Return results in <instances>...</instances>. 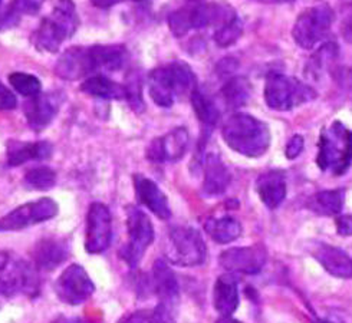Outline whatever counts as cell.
<instances>
[{
  "mask_svg": "<svg viewBox=\"0 0 352 323\" xmlns=\"http://www.w3.org/2000/svg\"><path fill=\"white\" fill-rule=\"evenodd\" d=\"M221 135L233 151L250 158L263 155L270 145L267 125L258 118L240 112L225 122Z\"/></svg>",
  "mask_w": 352,
  "mask_h": 323,
  "instance_id": "1",
  "label": "cell"
},
{
  "mask_svg": "<svg viewBox=\"0 0 352 323\" xmlns=\"http://www.w3.org/2000/svg\"><path fill=\"white\" fill-rule=\"evenodd\" d=\"M151 100L163 108H170L177 96L191 95L197 79L187 63L171 62L155 68L148 78Z\"/></svg>",
  "mask_w": 352,
  "mask_h": 323,
  "instance_id": "2",
  "label": "cell"
},
{
  "mask_svg": "<svg viewBox=\"0 0 352 323\" xmlns=\"http://www.w3.org/2000/svg\"><path fill=\"white\" fill-rule=\"evenodd\" d=\"M316 164L332 175H344L352 164V131L341 121L322 129L318 141Z\"/></svg>",
  "mask_w": 352,
  "mask_h": 323,
  "instance_id": "3",
  "label": "cell"
},
{
  "mask_svg": "<svg viewBox=\"0 0 352 323\" xmlns=\"http://www.w3.org/2000/svg\"><path fill=\"white\" fill-rule=\"evenodd\" d=\"M79 26V16L72 0H58L50 16L42 19L35 32L34 45L43 52H58L60 45L72 38Z\"/></svg>",
  "mask_w": 352,
  "mask_h": 323,
  "instance_id": "4",
  "label": "cell"
},
{
  "mask_svg": "<svg viewBox=\"0 0 352 323\" xmlns=\"http://www.w3.org/2000/svg\"><path fill=\"white\" fill-rule=\"evenodd\" d=\"M236 16V12L225 5L191 2L190 5L174 10L168 16L171 34L177 38L187 35L190 30L209 26H221Z\"/></svg>",
  "mask_w": 352,
  "mask_h": 323,
  "instance_id": "5",
  "label": "cell"
},
{
  "mask_svg": "<svg viewBox=\"0 0 352 323\" xmlns=\"http://www.w3.org/2000/svg\"><path fill=\"white\" fill-rule=\"evenodd\" d=\"M318 96L315 89L302 80L274 72L266 78L265 101L270 109L291 111L314 101Z\"/></svg>",
  "mask_w": 352,
  "mask_h": 323,
  "instance_id": "6",
  "label": "cell"
},
{
  "mask_svg": "<svg viewBox=\"0 0 352 323\" xmlns=\"http://www.w3.org/2000/svg\"><path fill=\"white\" fill-rule=\"evenodd\" d=\"M166 257L174 266H200L206 262L207 257L206 241L195 227L177 225L168 232Z\"/></svg>",
  "mask_w": 352,
  "mask_h": 323,
  "instance_id": "7",
  "label": "cell"
},
{
  "mask_svg": "<svg viewBox=\"0 0 352 323\" xmlns=\"http://www.w3.org/2000/svg\"><path fill=\"white\" fill-rule=\"evenodd\" d=\"M126 230L128 243L121 250L122 260L135 269L142 256L154 241V225L150 217L135 205L126 207Z\"/></svg>",
  "mask_w": 352,
  "mask_h": 323,
  "instance_id": "8",
  "label": "cell"
},
{
  "mask_svg": "<svg viewBox=\"0 0 352 323\" xmlns=\"http://www.w3.org/2000/svg\"><path fill=\"white\" fill-rule=\"evenodd\" d=\"M333 21V10L328 5L309 8L299 14L292 29V36L302 49H312L328 36Z\"/></svg>",
  "mask_w": 352,
  "mask_h": 323,
  "instance_id": "9",
  "label": "cell"
},
{
  "mask_svg": "<svg viewBox=\"0 0 352 323\" xmlns=\"http://www.w3.org/2000/svg\"><path fill=\"white\" fill-rule=\"evenodd\" d=\"M59 212L55 200L42 197L36 201H30L16 207L6 216L0 219V232H19L54 219Z\"/></svg>",
  "mask_w": 352,
  "mask_h": 323,
  "instance_id": "10",
  "label": "cell"
},
{
  "mask_svg": "<svg viewBox=\"0 0 352 323\" xmlns=\"http://www.w3.org/2000/svg\"><path fill=\"white\" fill-rule=\"evenodd\" d=\"M55 292L60 302L78 306L95 293V285L82 266L71 265L59 274L55 282Z\"/></svg>",
  "mask_w": 352,
  "mask_h": 323,
  "instance_id": "11",
  "label": "cell"
},
{
  "mask_svg": "<svg viewBox=\"0 0 352 323\" xmlns=\"http://www.w3.org/2000/svg\"><path fill=\"white\" fill-rule=\"evenodd\" d=\"M113 240V216L102 203H92L87 214L85 250L91 254L104 253Z\"/></svg>",
  "mask_w": 352,
  "mask_h": 323,
  "instance_id": "12",
  "label": "cell"
},
{
  "mask_svg": "<svg viewBox=\"0 0 352 323\" xmlns=\"http://www.w3.org/2000/svg\"><path fill=\"white\" fill-rule=\"evenodd\" d=\"M267 260V252L263 245L248 247H232L219 257L220 266L230 273L258 274Z\"/></svg>",
  "mask_w": 352,
  "mask_h": 323,
  "instance_id": "13",
  "label": "cell"
},
{
  "mask_svg": "<svg viewBox=\"0 0 352 323\" xmlns=\"http://www.w3.org/2000/svg\"><path fill=\"white\" fill-rule=\"evenodd\" d=\"M95 72L98 71L92 54V46L69 47L59 56L55 67V74L65 80L88 78L95 75Z\"/></svg>",
  "mask_w": 352,
  "mask_h": 323,
  "instance_id": "14",
  "label": "cell"
},
{
  "mask_svg": "<svg viewBox=\"0 0 352 323\" xmlns=\"http://www.w3.org/2000/svg\"><path fill=\"white\" fill-rule=\"evenodd\" d=\"M188 141L190 137L186 128H174L148 145L147 158L153 163H174L184 157L188 148Z\"/></svg>",
  "mask_w": 352,
  "mask_h": 323,
  "instance_id": "15",
  "label": "cell"
},
{
  "mask_svg": "<svg viewBox=\"0 0 352 323\" xmlns=\"http://www.w3.org/2000/svg\"><path fill=\"white\" fill-rule=\"evenodd\" d=\"M134 190L140 204L147 207L160 220H168L171 217V208L166 194L146 175H134Z\"/></svg>",
  "mask_w": 352,
  "mask_h": 323,
  "instance_id": "16",
  "label": "cell"
},
{
  "mask_svg": "<svg viewBox=\"0 0 352 323\" xmlns=\"http://www.w3.org/2000/svg\"><path fill=\"white\" fill-rule=\"evenodd\" d=\"M69 257V243L67 238H41L32 250V258L39 270H55Z\"/></svg>",
  "mask_w": 352,
  "mask_h": 323,
  "instance_id": "17",
  "label": "cell"
},
{
  "mask_svg": "<svg viewBox=\"0 0 352 323\" xmlns=\"http://www.w3.org/2000/svg\"><path fill=\"white\" fill-rule=\"evenodd\" d=\"M311 254L332 276L338 279L352 278V258L344 250L325 243H315L311 247Z\"/></svg>",
  "mask_w": 352,
  "mask_h": 323,
  "instance_id": "18",
  "label": "cell"
},
{
  "mask_svg": "<svg viewBox=\"0 0 352 323\" xmlns=\"http://www.w3.org/2000/svg\"><path fill=\"white\" fill-rule=\"evenodd\" d=\"M59 102L51 93H39L25 105V117L29 126L39 133L50 125L58 114Z\"/></svg>",
  "mask_w": 352,
  "mask_h": 323,
  "instance_id": "19",
  "label": "cell"
},
{
  "mask_svg": "<svg viewBox=\"0 0 352 323\" xmlns=\"http://www.w3.org/2000/svg\"><path fill=\"white\" fill-rule=\"evenodd\" d=\"M54 153L52 144L47 141L23 142L10 140L6 145L8 164L10 167H19L29 161H42L50 158Z\"/></svg>",
  "mask_w": 352,
  "mask_h": 323,
  "instance_id": "20",
  "label": "cell"
},
{
  "mask_svg": "<svg viewBox=\"0 0 352 323\" xmlns=\"http://www.w3.org/2000/svg\"><path fill=\"white\" fill-rule=\"evenodd\" d=\"M232 181V174L226 164L223 163L221 158L210 153L204 158V181H203V192L206 196H220L225 192Z\"/></svg>",
  "mask_w": 352,
  "mask_h": 323,
  "instance_id": "21",
  "label": "cell"
},
{
  "mask_svg": "<svg viewBox=\"0 0 352 323\" xmlns=\"http://www.w3.org/2000/svg\"><path fill=\"white\" fill-rule=\"evenodd\" d=\"M153 287L160 302L177 306L180 298V286L177 278L163 258H158L153 266Z\"/></svg>",
  "mask_w": 352,
  "mask_h": 323,
  "instance_id": "22",
  "label": "cell"
},
{
  "mask_svg": "<svg viewBox=\"0 0 352 323\" xmlns=\"http://www.w3.org/2000/svg\"><path fill=\"white\" fill-rule=\"evenodd\" d=\"M213 306L221 318H230L239 308V283L230 273L217 278L213 287Z\"/></svg>",
  "mask_w": 352,
  "mask_h": 323,
  "instance_id": "23",
  "label": "cell"
},
{
  "mask_svg": "<svg viewBox=\"0 0 352 323\" xmlns=\"http://www.w3.org/2000/svg\"><path fill=\"white\" fill-rule=\"evenodd\" d=\"M256 191H258L262 203L267 208H276L286 197V179L279 170H270L259 175L256 180Z\"/></svg>",
  "mask_w": 352,
  "mask_h": 323,
  "instance_id": "24",
  "label": "cell"
},
{
  "mask_svg": "<svg viewBox=\"0 0 352 323\" xmlns=\"http://www.w3.org/2000/svg\"><path fill=\"white\" fill-rule=\"evenodd\" d=\"M191 105L195 108L196 117L199 118L203 129V137H210L212 131L220 121V109L209 95L196 88L190 95Z\"/></svg>",
  "mask_w": 352,
  "mask_h": 323,
  "instance_id": "25",
  "label": "cell"
},
{
  "mask_svg": "<svg viewBox=\"0 0 352 323\" xmlns=\"http://www.w3.org/2000/svg\"><path fill=\"white\" fill-rule=\"evenodd\" d=\"M81 91L91 96H95V98H102V100H125L126 98L125 85L116 82V80L109 79L102 74H95L88 76L81 85Z\"/></svg>",
  "mask_w": 352,
  "mask_h": 323,
  "instance_id": "26",
  "label": "cell"
},
{
  "mask_svg": "<svg viewBox=\"0 0 352 323\" xmlns=\"http://www.w3.org/2000/svg\"><path fill=\"white\" fill-rule=\"evenodd\" d=\"M345 203V190H325L312 196L307 207L318 216H337L342 212Z\"/></svg>",
  "mask_w": 352,
  "mask_h": 323,
  "instance_id": "27",
  "label": "cell"
},
{
  "mask_svg": "<svg viewBox=\"0 0 352 323\" xmlns=\"http://www.w3.org/2000/svg\"><path fill=\"white\" fill-rule=\"evenodd\" d=\"M92 54L97 63V71L108 72L120 71L128 58L124 45H95L92 46Z\"/></svg>",
  "mask_w": 352,
  "mask_h": 323,
  "instance_id": "28",
  "label": "cell"
},
{
  "mask_svg": "<svg viewBox=\"0 0 352 323\" xmlns=\"http://www.w3.org/2000/svg\"><path fill=\"white\" fill-rule=\"evenodd\" d=\"M204 230L216 243L228 245L237 240L242 234V224L232 216H223L219 219H209L204 224Z\"/></svg>",
  "mask_w": 352,
  "mask_h": 323,
  "instance_id": "29",
  "label": "cell"
},
{
  "mask_svg": "<svg viewBox=\"0 0 352 323\" xmlns=\"http://www.w3.org/2000/svg\"><path fill=\"white\" fill-rule=\"evenodd\" d=\"M223 101L232 109L243 107L250 98V84L243 76L229 78L228 82L221 88Z\"/></svg>",
  "mask_w": 352,
  "mask_h": 323,
  "instance_id": "30",
  "label": "cell"
},
{
  "mask_svg": "<svg viewBox=\"0 0 352 323\" xmlns=\"http://www.w3.org/2000/svg\"><path fill=\"white\" fill-rule=\"evenodd\" d=\"M338 55H340V51L337 45L333 42L325 43L324 46H321V49L311 58L308 68L305 69V74H308L314 79H318L319 75L327 72L328 67H331V65L337 60Z\"/></svg>",
  "mask_w": 352,
  "mask_h": 323,
  "instance_id": "31",
  "label": "cell"
},
{
  "mask_svg": "<svg viewBox=\"0 0 352 323\" xmlns=\"http://www.w3.org/2000/svg\"><path fill=\"white\" fill-rule=\"evenodd\" d=\"M9 82L13 89H16L23 96H28V98H34V96L42 93V84L39 78L35 75L13 72L9 75Z\"/></svg>",
  "mask_w": 352,
  "mask_h": 323,
  "instance_id": "32",
  "label": "cell"
},
{
  "mask_svg": "<svg viewBox=\"0 0 352 323\" xmlns=\"http://www.w3.org/2000/svg\"><path fill=\"white\" fill-rule=\"evenodd\" d=\"M25 184L32 190H50L56 184V172L50 167L30 168L25 174Z\"/></svg>",
  "mask_w": 352,
  "mask_h": 323,
  "instance_id": "33",
  "label": "cell"
},
{
  "mask_svg": "<svg viewBox=\"0 0 352 323\" xmlns=\"http://www.w3.org/2000/svg\"><path fill=\"white\" fill-rule=\"evenodd\" d=\"M243 34V25L237 18V14L233 16L232 19H229L226 23H223L219 26L214 32V42L220 47H228L234 45L239 38Z\"/></svg>",
  "mask_w": 352,
  "mask_h": 323,
  "instance_id": "34",
  "label": "cell"
},
{
  "mask_svg": "<svg viewBox=\"0 0 352 323\" xmlns=\"http://www.w3.org/2000/svg\"><path fill=\"white\" fill-rule=\"evenodd\" d=\"M43 2L45 0H13L12 6L5 13V26L13 25V22L19 21L22 14H26V16L36 14L41 10Z\"/></svg>",
  "mask_w": 352,
  "mask_h": 323,
  "instance_id": "35",
  "label": "cell"
},
{
  "mask_svg": "<svg viewBox=\"0 0 352 323\" xmlns=\"http://www.w3.org/2000/svg\"><path fill=\"white\" fill-rule=\"evenodd\" d=\"M175 308L177 306L158 302L150 315L148 323H175Z\"/></svg>",
  "mask_w": 352,
  "mask_h": 323,
  "instance_id": "36",
  "label": "cell"
},
{
  "mask_svg": "<svg viewBox=\"0 0 352 323\" xmlns=\"http://www.w3.org/2000/svg\"><path fill=\"white\" fill-rule=\"evenodd\" d=\"M16 105H18V100H16L14 93L0 82V111L14 109Z\"/></svg>",
  "mask_w": 352,
  "mask_h": 323,
  "instance_id": "37",
  "label": "cell"
},
{
  "mask_svg": "<svg viewBox=\"0 0 352 323\" xmlns=\"http://www.w3.org/2000/svg\"><path fill=\"white\" fill-rule=\"evenodd\" d=\"M303 138L300 135H294L289 142L286 144V148H285V154L286 158L289 159H295L302 151H303Z\"/></svg>",
  "mask_w": 352,
  "mask_h": 323,
  "instance_id": "38",
  "label": "cell"
},
{
  "mask_svg": "<svg viewBox=\"0 0 352 323\" xmlns=\"http://www.w3.org/2000/svg\"><path fill=\"white\" fill-rule=\"evenodd\" d=\"M341 34L346 42L352 43V5L348 6L342 13Z\"/></svg>",
  "mask_w": 352,
  "mask_h": 323,
  "instance_id": "39",
  "label": "cell"
},
{
  "mask_svg": "<svg viewBox=\"0 0 352 323\" xmlns=\"http://www.w3.org/2000/svg\"><path fill=\"white\" fill-rule=\"evenodd\" d=\"M335 224L340 236H352V214L340 216Z\"/></svg>",
  "mask_w": 352,
  "mask_h": 323,
  "instance_id": "40",
  "label": "cell"
},
{
  "mask_svg": "<svg viewBox=\"0 0 352 323\" xmlns=\"http://www.w3.org/2000/svg\"><path fill=\"white\" fill-rule=\"evenodd\" d=\"M148 319L150 316L146 311H137L130 315H125L118 323H147Z\"/></svg>",
  "mask_w": 352,
  "mask_h": 323,
  "instance_id": "41",
  "label": "cell"
},
{
  "mask_svg": "<svg viewBox=\"0 0 352 323\" xmlns=\"http://www.w3.org/2000/svg\"><path fill=\"white\" fill-rule=\"evenodd\" d=\"M125 0H91V3L95 8H100V9H108V8H113L118 3H122Z\"/></svg>",
  "mask_w": 352,
  "mask_h": 323,
  "instance_id": "42",
  "label": "cell"
},
{
  "mask_svg": "<svg viewBox=\"0 0 352 323\" xmlns=\"http://www.w3.org/2000/svg\"><path fill=\"white\" fill-rule=\"evenodd\" d=\"M0 295H5V296H12L10 292V286L5 278V274L0 271Z\"/></svg>",
  "mask_w": 352,
  "mask_h": 323,
  "instance_id": "43",
  "label": "cell"
},
{
  "mask_svg": "<svg viewBox=\"0 0 352 323\" xmlns=\"http://www.w3.org/2000/svg\"><path fill=\"white\" fill-rule=\"evenodd\" d=\"M254 2L267 3V5H280V3H291V2H295V0H254Z\"/></svg>",
  "mask_w": 352,
  "mask_h": 323,
  "instance_id": "44",
  "label": "cell"
},
{
  "mask_svg": "<svg viewBox=\"0 0 352 323\" xmlns=\"http://www.w3.org/2000/svg\"><path fill=\"white\" fill-rule=\"evenodd\" d=\"M2 2L3 0H0V29L5 27V13H2Z\"/></svg>",
  "mask_w": 352,
  "mask_h": 323,
  "instance_id": "45",
  "label": "cell"
},
{
  "mask_svg": "<svg viewBox=\"0 0 352 323\" xmlns=\"http://www.w3.org/2000/svg\"><path fill=\"white\" fill-rule=\"evenodd\" d=\"M216 323H242V322L234 320V319H232V318H221V319H219Z\"/></svg>",
  "mask_w": 352,
  "mask_h": 323,
  "instance_id": "46",
  "label": "cell"
},
{
  "mask_svg": "<svg viewBox=\"0 0 352 323\" xmlns=\"http://www.w3.org/2000/svg\"><path fill=\"white\" fill-rule=\"evenodd\" d=\"M348 78H349V84L352 85V71H351V74H349V76H348Z\"/></svg>",
  "mask_w": 352,
  "mask_h": 323,
  "instance_id": "47",
  "label": "cell"
},
{
  "mask_svg": "<svg viewBox=\"0 0 352 323\" xmlns=\"http://www.w3.org/2000/svg\"><path fill=\"white\" fill-rule=\"evenodd\" d=\"M188 2H200V0H188Z\"/></svg>",
  "mask_w": 352,
  "mask_h": 323,
  "instance_id": "48",
  "label": "cell"
},
{
  "mask_svg": "<svg viewBox=\"0 0 352 323\" xmlns=\"http://www.w3.org/2000/svg\"><path fill=\"white\" fill-rule=\"evenodd\" d=\"M318 323H331V322H325V320H322V322H318Z\"/></svg>",
  "mask_w": 352,
  "mask_h": 323,
  "instance_id": "49",
  "label": "cell"
}]
</instances>
